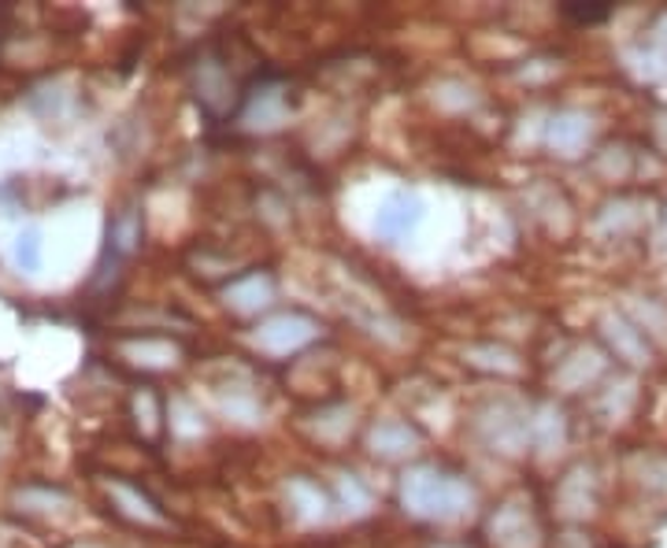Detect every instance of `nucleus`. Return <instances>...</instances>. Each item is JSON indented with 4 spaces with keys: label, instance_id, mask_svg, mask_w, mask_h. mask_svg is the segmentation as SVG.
I'll use <instances>...</instances> for the list:
<instances>
[{
    "label": "nucleus",
    "instance_id": "9",
    "mask_svg": "<svg viewBox=\"0 0 667 548\" xmlns=\"http://www.w3.org/2000/svg\"><path fill=\"white\" fill-rule=\"evenodd\" d=\"M286 496H289L293 512H297L305 523H319L322 515H327V496H322L319 485H311L308 479H293L286 485Z\"/></svg>",
    "mask_w": 667,
    "mask_h": 548
},
{
    "label": "nucleus",
    "instance_id": "12",
    "mask_svg": "<svg viewBox=\"0 0 667 548\" xmlns=\"http://www.w3.org/2000/svg\"><path fill=\"white\" fill-rule=\"evenodd\" d=\"M12 260L23 271H37V263H42V238H37V230H19L12 245Z\"/></svg>",
    "mask_w": 667,
    "mask_h": 548
},
{
    "label": "nucleus",
    "instance_id": "1",
    "mask_svg": "<svg viewBox=\"0 0 667 548\" xmlns=\"http://www.w3.org/2000/svg\"><path fill=\"white\" fill-rule=\"evenodd\" d=\"M401 501L412 515L452 523L463 519L474 507V490L463 479H457V474H441L434 467H416V471L404 474Z\"/></svg>",
    "mask_w": 667,
    "mask_h": 548
},
{
    "label": "nucleus",
    "instance_id": "4",
    "mask_svg": "<svg viewBox=\"0 0 667 548\" xmlns=\"http://www.w3.org/2000/svg\"><path fill=\"white\" fill-rule=\"evenodd\" d=\"M590 138H593V119L586 116V111H560V116H553L549 134H545V141H549L560 156H579V152L590 145Z\"/></svg>",
    "mask_w": 667,
    "mask_h": 548
},
{
    "label": "nucleus",
    "instance_id": "2",
    "mask_svg": "<svg viewBox=\"0 0 667 548\" xmlns=\"http://www.w3.org/2000/svg\"><path fill=\"white\" fill-rule=\"evenodd\" d=\"M427 219V205L416 189L393 186L382 193L375 208V233L382 241H408L419 230V222Z\"/></svg>",
    "mask_w": 667,
    "mask_h": 548
},
{
    "label": "nucleus",
    "instance_id": "3",
    "mask_svg": "<svg viewBox=\"0 0 667 548\" xmlns=\"http://www.w3.org/2000/svg\"><path fill=\"white\" fill-rule=\"evenodd\" d=\"M316 338V322L305 316H275L252 333V344L267 357H289Z\"/></svg>",
    "mask_w": 667,
    "mask_h": 548
},
{
    "label": "nucleus",
    "instance_id": "14",
    "mask_svg": "<svg viewBox=\"0 0 667 548\" xmlns=\"http://www.w3.org/2000/svg\"><path fill=\"white\" fill-rule=\"evenodd\" d=\"M609 12H612L609 4H601V8H579V4H568V8H564V15L575 19V23H604V19H609Z\"/></svg>",
    "mask_w": 667,
    "mask_h": 548
},
{
    "label": "nucleus",
    "instance_id": "10",
    "mask_svg": "<svg viewBox=\"0 0 667 548\" xmlns=\"http://www.w3.org/2000/svg\"><path fill=\"white\" fill-rule=\"evenodd\" d=\"M245 119H249V127H264V130L278 127L282 119H286V100H282L278 89H260V94L252 97Z\"/></svg>",
    "mask_w": 667,
    "mask_h": 548
},
{
    "label": "nucleus",
    "instance_id": "7",
    "mask_svg": "<svg viewBox=\"0 0 667 548\" xmlns=\"http://www.w3.org/2000/svg\"><path fill=\"white\" fill-rule=\"evenodd\" d=\"M271 297H275V289H271L267 274H245L227 289V304L238 311H260L264 304H271Z\"/></svg>",
    "mask_w": 667,
    "mask_h": 548
},
{
    "label": "nucleus",
    "instance_id": "6",
    "mask_svg": "<svg viewBox=\"0 0 667 548\" xmlns=\"http://www.w3.org/2000/svg\"><path fill=\"white\" fill-rule=\"evenodd\" d=\"M416 445H419V434L412 430L408 423L386 419L371 430V449L379 456H408V452H416Z\"/></svg>",
    "mask_w": 667,
    "mask_h": 548
},
{
    "label": "nucleus",
    "instance_id": "11",
    "mask_svg": "<svg viewBox=\"0 0 667 548\" xmlns=\"http://www.w3.org/2000/svg\"><path fill=\"white\" fill-rule=\"evenodd\" d=\"M531 430H534V438H538L542 449H556V445L564 441V423H560V412L542 408V412H538V419H531Z\"/></svg>",
    "mask_w": 667,
    "mask_h": 548
},
{
    "label": "nucleus",
    "instance_id": "5",
    "mask_svg": "<svg viewBox=\"0 0 667 548\" xmlns=\"http://www.w3.org/2000/svg\"><path fill=\"white\" fill-rule=\"evenodd\" d=\"M490 534L501 548H534L538 545V530H534L527 507H520V504H504L501 512L493 515Z\"/></svg>",
    "mask_w": 667,
    "mask_h": 548
},
{
    "label": "nucleus",
    "instance_id": "8",
    "mask_svg": "<svg viewBox=\"0 0 667 548\" xmlns=\"http://www.w3.org/2000/svg\"><path fill=\"white\" fill-rule=\"evenodd\" d=\"M604 338L615 344V352H620L623 360H631V363H649V344H645L642 330H634L631 322H623L620 316H609V319H604Z\"/></svg>",
    "mask_w": 667,
    "mask_h": 548
},
{
    "label": "nucleus",
    "instance_id": "13",
    "mask_svg": "<svg viewBox=\"0 0 667 548\" xmlns=\"http://www.w3.org/2000/svg\"><path fill=\"white\" fill-rule=\"evenodd\" d=\"M338 493H341V504H349L352 512H368V507H371V493L363 490L360 479H352V474H341Z\"/></svg>",
    "mask_w": 667,
    "mask_h": 548
},
{
    "label": "nucleus",
    "instance_id": "15",
    "mask_svg": "<svg viewBox=\"0 0 667 548\" xmlns=\"http://www.w3.org/2000/svg\"><path fill=\"white\" fill-rule=\"evenodd\" d=\"M664 241H667V219H664Z\"/></svg>",
    "mask_w": 667,
    "mask_h": 548
}]
</instances>
